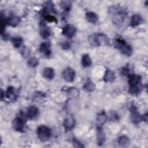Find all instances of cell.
I'll return each instance as SVG.
<instances>
[{"label": "cell", "instance_id": "obj_29", "mask_svg": "<svg viewBox=\"0 0 148 148\" xmlns=\"http://www.w3.org/2000/svg\"><path fill=\"white\" fill-rule=\"evenodd\" d=\"M61 5L65 12H69L71 9V3L70 1H62L61 2Z\"/></svg>", "mask_w": 148, "mask_h": 148}, {"label": "cell", "instance_id": "obj_4", "mask_svg": "<svg viewBox=\"0 0 148 148\" xmlns=\"http://www.w3.org/2000/svg\"><path fill=\"white\" fill-rule=\"evenodd\" d=\"M130 112L131 113V120L135 125H138L142 121H147V114L146 113L144 115H141L139 112L137 108L134 103H132L130 107Z\"/></svg>", "mask_w": 148, "mask_h": 148}, {"label": "cell", "instance_id": "obj_6", "mask_svg": "<svg viewBox=\"0 0 148 148\" xmlns=\"http://www.w3.org/2000/svg\"><path fill=\"white\" fill-rule=\"evenodd\" d=\"M51 130L44 125H39L36 129V134L38 139L42 142H46L51 137Z\"/></svg>", "mask_w": 148, "mask_h": 148}, {"label": "cell", "instance_id": "obj_7", "mask_svg": "<svg viewBox=\"0 0 148 148\" xmlns=\"http://www.w3.org/2000/svg\"><path fill=\"white\" fill-rule=\"evenodd\" d=\"M76 73L73 69L68 67L64 69L62 73V78L67 82H72L75 79Z\"/></svg>", "mask_w": 148, "mask_h": 148}, {"label": "cell", "instance_id": "obj_27", "mask_svg": "<svg viewBox=\"0 0 148 148\" xmlns=\"http://www.w3.org/2000/svg\"><path fill=\"white\" fill-rule=\"evenodd\" d=\"M27 64L29 66H30L31 68H35L38 65L39 60L37 58H36L35 57H32L28 59Z\"/></svg>", "mask_w": 148, "mask_h": 148}, {"label": "cell", "instance_id": "obj_14", "mask_svg": "<svg viewBox=\"0 0 148 148\" xmlns=\"http://www.w3.org/2000/svg\"><path fill=\"white\" fill-rule=\"evenodd\" d=\"M40 35L41 37L45 39L49 38L51 35L50 28L44 22H42L40 24Z\"/></svg>", "mask_w": 148, "mask_h": 148}, {"label": "cell", "instance_id": "obj_32", "mask_svg": "<svg viewBox=\"0 0 148 148\" xmlns=\"http://www.w3.org/2000/svg\"><path fill=\"white\" fill-rule=\"evenodd\" d=\"M72 143H73V146L75 147H84V145L76 138H73L72 139Z\"/></svg>", "mask_w": 148, "mask_h": 148}, {"label": "cell", "instance_id": "obj_23", "mask_svg": "<svg viewBox=\"0 0 148 148\" xmlns=\"http://www.w3.org/2000/svg\"><path fill=\"white\" fill-rule=\"evenodd\" d=\"M92 64V61L88 54H84L82 57V65L84 68L89 67Z\"/></svg>", "mask_w": 148, "mask_h": 148}, {"label": "cell", "instance_id": "obj_22", "mask_svg": "<svg viewBox=\"0 0 148 148\" xmlns=\"http://www.w3.org/2000/svg\"><path fill=\"white\" fill-rule=\"evenodd\" d=\"M20 21V18L16 16H12L7 18L8 25H9L10 26L13 27H16L19 24Z\"/></svg>", "mask_w": 148, "mask_h": 148}, {"label": "cell", "instance_id": "obj_12", "mask_svg": "<svg viewBox=\"0 0 148 148\" xmlns=\"http://www.w3.org/2000/svg\"><path fill=\"white\" fill-rule=\"evenodd\" d=\"M75 125V119L72 116H70L64 119L63 122V126L65 132L69 131L72 130Z\"/></svg>", "mask_w": 148, "mask_h": 148}, {"label": "cell", "instance_id": "obj_31", "mask_svg": "<svg viewBox=\"0 0 148 148\" xmlns=\"http://www.w3.org/2000/svg\"><path fill=\"white\" fill-rule=\"evenodd\" d=\"M120 73L123 76H128L129 75H130V68L128 66H124L120 69Z\"/></svg>", "mask_w": 148, "mask_h": 148}, {"label": "cell", "instance_id": "obj_1", "mask_svg": "<svg viewBox=\"0 0 148 148\" xmlns=\"http://www.w3.org/2000/svg\"><path fill=\"white\" fill-rule=\"evenodd\" d=\"M109 12L112 16L113 23L117 26L123 24L127 16L126 10L119 6H112L109 9Z\"/></svg>", "mask_w": 148, "mask_h": 148}, {"label": "cell", "instance_id": "obj_25", "mask_svg": "<svg viewBox=\"0 0 148 148\" xmlns=\"http://www.w3.org/2000/svg\"><path fill=\"white\" fill-rule=\"evenodd\" d=\"M130 138L126 135L120 136L117 139L118 144L122 147H126L130 144Z\"/></svg>", "mask_w": 148, "mask_h": 148}, {"label": "cell", "instance_id": "obj_21", "mask_svg": "<svg viewBox=\"0 0 148 148\" xmlns=\"http://www.w3.org/2000/svg\"><path fill=\"white\" fill-rule=\"evenodd\" d=\"M119 50L121 51V53L123 54H124V56H128V57L131 56V55L132 54V53H133V50H132V47L130 45H128L127 43L123 45Z\"/></svg>", "mask_w": 148, "mask_h": 148}, {"label": "cell", "instance_id": "obj_19", "mask_svg": "<svg viewBox=\"0 0 148 148\" xmlns=\"http://www.w3.org/2000/svg\"><path fill=\"white\" fill-rule=\"evenodd\" d=\"M83 89L87 92H91L95 90V85L90 78H87L86 82L83 86Z\"/></svg>", "mask_w": 148, "mask_h": 148}, {"label": "cell", "instance_id": "obj_35", "mask_svg": "<svg viewBox=\"0 0 148 148\" xmlns=\"http://www.w3.org/2000/svg\"><path fill=\"white\" fill-rule=\"evenodd\" d=\"M1 100L3 99V98H5V91H4L3 90H1Z\"/></svg>", "mask_w": 148, "mask_h": 148}, {"label": "cell", "instance_id": "obj_16", "mask_svg": "<svg viewBox=\"0 0 148 148\" xmlns=\"http://www.w3.org/2000/svg\"><path fill=\"white\" fill-rule=\"evenodd\" d=\"M143 23V18L139 14H134L132 16L130 21V26L135 28Z\"/></svg>", "mask_w": 148, "mask_h": 148}, {"label": "cell", "instance_id": "obj_20", "mask_svg": "<svg viewBox=\"0 0 148 148\" xmlns=\"http://www.w3.org/2000/svg\"><path fill=\"white\" fill-rule=\"evenodd\" d=\"M107 115L104 110L99 113L97 116V122L98 125H102L107 121Z\"/></svg>", "mask_w": 148, "mask_h": 148}, {"label": "cell", "instance_id": "obj_3", "mask_svg": "<svg viewBox=\"0 0 148 148\" xmlns=\"http://www.w3.org/2000/svg\"><path fill=\"white\" fill-rule=\"evenodd\" d=\"M88 40L92 46L99 47L102 45H109V38L103 33H95L91 34L88 36Z\"/></svg>", "mask_w": 148, "mask_h": 148}, {"label": "cell", "instance_id": "obj_18", "mask_svg": "<svg viewBox=\"0 0 148 148\" xmlns=\"http://www.w3.org/2000/svg\"><path fill=\"white\" fill-rule=\"evenodd\" d=\"M86 18L88 22L95 24L98 20V16L95 12H88L86 13Z\"/></svg>", "mask_w": 148, "mask_h": 148}, {"label": "cell", "instance_id": "obj_8", "mask_svg": "<svg viewBox=\"0 0 148 148\" xmlns=\"http://www.w3.org/2000/svg\"><path fill=\"white\" fill-rule=\"evenodd\" d=\"M76 33V28L72 24H66L62 29V34L66 38L71 39L73 38Z\"/></svg>", "mask_w": 148, "mask_h": 148}, {"label": "cell", "instance_id": "obj_9", "mask_svg": "<svg viewBox=\"0 0 148 148\" xmlns=\"http://www.w3.org/2000/svg\"><path fill=\"white\" fill-rule=\"evenodd\" d=\"M5 97L12 102H14L18 98V93L17 90L13 86H9L5 91Z\"/></svg>", "mask_w": 148, "mask_h": 148}, {"label": "cell", "instance_id": "obj_30", "mask_svg": "<svg viewBox=\"0 0 148 148\" xmlns=\"http://www.w3.org/2000/svg\"><path fill=\"white\" fill-rule=\"evenodd\" d=\"M30 54V49L27 46H24L21 50V55L24 58H27Z\"/></svg>", "mask_w": 148, "mask_h": 148}, {"label": "cell", "instance_id": "obj_26", "mask_svg": "<svg viewBox=\"0 0 148 148\" xmlns=\"http://www.w3.org/2000/svg\"><path fill=\"white\" fill-rule=\"evenodd\" d=\"M65 91L68 93V94L73 97V98H76L79 95V91L75 87H70L68 88Z\"/></svg>", "mask_w": 148, "mask_h": 148}, {"label": "cell", "instance_id": "obj_28", "mask_svg": "<svg viewBox=\"0 0 148 148\" xmlns=\"http://www.w3.org/2000/svg\"><path fill=\"white\" fill-rule=\"evenodd\" d=\"M42 15L44 18L48 22H51V23L55 22L56 23H58L57 18L50 13H45V14H42Z\"/></svg>", "mask_w": 148, "mask_h": 148}, {"label": "cell", "instance_id": "obj_11", "mask_svg": "<svg viewBox=\"0 0 148 148\" xmlns=\"http://www.w3.org/2000/svg\"><path fill=\"white\" fill-rule=\"evenodd\" d=\"M39 114V109L35 105L30 106L27 112V118L29 120H35L38 118Z\"/></svg>", "mask_w": 148, "mask_h": 148}, {"label": "cell", "instance_id": "obj_15", "mask_svg": "<svg viewBox=\"0 0 148 148\" xmlns=\"http://www.w3.org/2000/svg\"><path fill=\"white\" fill-rule=\"evenodd\" d=\"M42 76L45 79L51 80L55 76V72L53 68L51 67H46L42 71Z\"/></svg>", "mask_w": 148, "mask_h": 148}, {"label": "cell", "instance_id": "obj_33", "mask_svg": "<svg viewBox=\"0 0 148 148\" xmlns=\"http://www.w3.org/2000/svg\"><path fill=\"white\" fill-rule=\"evenodd\" d=\"M61 47L63 50H68L71 48V44L69 42L66 41L61 43Z\"/></svg>", "mask_w": 148, "mask_h": 148}, {"label": "cell", "instance_id": "obj_10", "mask_svg": "<svg viewBox=\"0 0 148 148\" xmlns=\"http://www.w3.org/2000/svg\"><path fill=\"white\" fill-rule=\"evenodd\" d=\"M39 50L46 57H49L51 54V45L49 42H43L40 44Z\"/></svg>", "mask_w": 148, "mask_h": 148}, {"label": "cell", "instance_id": "obj_34", "mask_svg": "<svg viewBox=\"0 0 148 148\" xmlns=\"http://www.w3.org/2000/svg\"><path fill=\"white\" fill-rule=\"evenodd\" d=\"M110 119L114 121H117L119 120V115L117 114V113L112 112L110 113Z\"/></svg>", "mask_w": 148, "mask_h": 148}, {"label": "cell", "instance_id": "obj_13", "mask_svg": "<svg viewBox=\"0 0 148 148\" xmlns=\"http://www.w3.org/2000/svg\"><path fill=\"white\" fill-rule=\"evenodd\" d=\"M106 140V136L101 126L97 127V143L99 146H102Z\"/></svg>", "mask_w": 148, "mask_h": 148}, {"label": "cell", "instance_id": "obj_24", "mask_svg": "<svg viewBox=\"0 0 148 148\" xmlns=\"http://www.w3.org/2000/svg\"><path fill=\"white\" fill-rule=\"evenodd\" d=\"M11 42L13 46L16 48H20L23 44V39L20 36H14L11 38Z\"/></svg>", "mask_w": 148, "mask_h": 148}, {"label": "cell", "instance_id": "obj_5", "mask_svg": "<svg viewBox=\"0 0 148 148\" xmlns=\"http://www.w3.org/2000/svg\"><path fill=\"white\" fill-rule=\"evenodd\" d=\"M26 115L21 113L19 116H16L12 121V127L17 132L23 133L25 131L26 127Z\"/></svg>", "mask_w": 148, "mask_h": 148}, {"label": "cell", "instance_id": "obj_2", "mask_svg": "<svg viewBox=\"0 0 148 148\" xmlns=\"http://www.w3.org/2000/svg\"><path fill=\"white\" fill-rule=\"evenodd\" d=\"M129 89L128 92L132 95H138L142 90V77L139 75L130 74L128 76Z\"/></svg>", "mask_w": 148, "mask_h": 148}, {"label": "cell", "instance_id": "obj_17", "mask_svg": "<svg viewBox=\"0 0 148 148\" xmlns=\"http://www.w3.org/2000/svg\"><path fill=\"white\" fill-rule=\"evenodd\" d=\"M103 80L105 83H113L115 80L114 73L109 69H106Z\"/></svg>", "mask_w": 148, "mask_h": 148}]
</instances>
